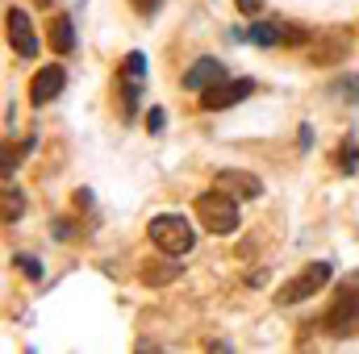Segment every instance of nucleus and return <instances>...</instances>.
I'll return each instance as SVG.
<instances>
[{"instance_id":"nucleus-7","label":"nucleus","mask_w":359,"mask_h":354,"mask_svg":"<svg viewBox=\"0 0 359 354\" xmlns=\"http://www.w3.org/2000/svg\"><path fill=\"white\" fill-rule=\"evenodd\" d=\"M213 187L230 192L234 200H255V196H264V179L251 176V171H217Z\"/></svg>"},{"instance_id":"nucleus-8","label":"nucleus","mask_w":359,"mask_h":354,"mask_svg":"<svg viewBox=\"0 0 359 354\" xmlns=\"http://www.w3.org/2000/svg\"><path fill=\"white\" fill-rule=\"evenodd\" d=\"M63 80H67V76H63V67H59V63L42 67V71L29 80V104H38V108H42V104H50V100L63 92Z\"/></svg>"},{"instance_id":"nucleus-9","label":"nucleus","mask_w":359,"mask_h":354,"mask_svg":"<svg viewBox=\"0 0 359 354\" xmlns=\"http://www.w3.org/2000/svg\"><path fill=\"white\" fill-rule=\"evenodd\" d=\"M217 80H226V67H222L217 59H209V55L196 59V63L184 71V88L188 92H205V88H213Z\"/></svg>"},{"instance_id":"nucleus-4","label":"nucleus","mask_w":359,"mask_h":354,"mask_svg":"<svg viewBox=\"0 0 359 354\" xmlns=\"http://www.w3.org/2000/svg\"><path fill=\"white\" fill-rule=\"evenodd\" d=\"M322 330H326L330 338H355V334H359V296L343 292V296L326 309Z\"/></svg>"},{"instance_id":"nucleus-10","label":"nucleus","mask_w":359,"mask_h":354,"mask_svg":"<svg viewBox=\"0 0 359 354\" xmlns=\"http://www.w3.org/2000/svg\"><path fill=\"white\" fill-rule=\"evenodd\" d=\"M50 50H55V55H72V50H76V25H72L67 13H59V17L50 21Z\"/></svg>"},{"instance_id":"nucleus-16","label":"nucleus","mask_w":359,"mask_h":354,"mask_svg":"<svg viewBox=\"0 0 359 354\" xmlns=\"http://www.w3.org/2000/svg\"><path fill=\"white\" fill-rule=\"evenodd\" d=\"M121 71H126V76H147V59H142L138 50H130L126 63H121Z\"/></svg>"},{"instance_id":"nucleus-2","label":"nucleus","mask_w":359,"mask_h":354,"mask_svg":"<svg viewBox=\"0 0 359 354\" xmlns=\"http://www.w3.org/2000/svg\"><path fill=\"white\" fill-rule=\"evenodd\" d=\"M196 217H201V225H205L209 234H217V238H230V234L238 229V204H234V196L222 192V187H209V192L196 196Z\"/></svg>"},{"instance_id":"nucleus-15","label":"nucleus","mask_w":359,"mask_h":354,"mask_svg":"<svg viewBox=\"0 0 359 354\" xmlns=\"http://www.w3.org/2000/svg\"><path fill=\"white\" fill-rule=\"evenodd\" d=\"M21 208H25V200H21V192H4V225H13L17 217H21Z\"/></svg>"},{"instance_id":"nucleus-12","label":"nucleus","mask_w":359,"mask_h":354,"mask_svg":"<svg viewBox=\"0 0 359 354\" xmlns=\"http://www.w3.org/2000/svg\"><path fill=\"white\" fill-rule=\"evenodd\" d=\"M180 275V263H151L142 267V283H172Z\"/></svg>"},{"instance_id":"nucleus-18","label":"nucleus","mask_w":359,"mask_h":354,"mask_svg":"<svg viewBox=\"0 0 359 354\" xmlns=\"http://www.w3.org/2000/svg\"><path fill=\"white\" fill-rule=\"evenodd\" d=\"M17 263H21V271H25L29 279H42V267H38V259H34V255H17Z\"/></svg>"},{"instance_id":"nucleus-21","label":"nucleus","mask_w":359,"mask_h":354,"mask_svg":"<svg viewBox=\"0 0 359 354\" xmlns=\"http://www.w3.org/2000/svg\"><path fill=\"white\" fill-rule=\"evenodd\" d=\"M76 204H80V208H88V204H92V192H88V187H80V192H76Z\"/></svg>"},{"instance_id":"nucleus-17","label":"nucleus","mask_w":359,"mask_h":354,"mask_svg":"<svg viewBox=\"0 0 359 354\" xmlns=\"http://www.w3.org/2000/svg\"><path fill=\"white\" fill-rule=\"evenodd\" d=\"M309 34L301 29V25H280V42H288V46H301Z\"/></svg>"},{"instance_id":"nucleus-1","label":"nucleus","mask_w":359,"mask_h":354,"mask_svg":"<svg viewBox=\"0 0 359 354\" xmlns=\"http://www.w3.org/2000/svg\"><path fill=\"white\" fill-rule=\"evenodd\" d=\"M147 234H151V242H155L168 259H180V255H188V250L196 246V229L188 225L184 213H159V217H151Z\"/></svg>"},{"instance_id":"nucleus-14","label":"nucleus","mask_w":359,"mask_h":354,"mask_svg":"<svg viewBox=\"0 0 359 354\" xmlns=\"http://www.w3.org/2000/svg\"><path fill=\"white\" fill-rule=\"evenodd\" d=\"M359 150H355V142H351V138H343V142H339V150H334V163H339V171H355L359 163Z\"/></svg>"},{"instance_id":"nucleus-6","label":"nucleus","mask_w":359,"mask_h":354,"mask_svg":"<svg viewBox=\"0 0 359 354\" xmlns=\"http://www.w3.org/2000/svg\"><path fill=\"white\" fill-rule=\"evenodd\" d=\"M4 25H8V42H13V50H17L21 59H34V55H38V38H34V25H29V17H25L21 8H8Z\"/></svg>"},{"instance_id":"nucleus-11","label":"nucleus","mask_w":359,"mask_h":354,"mask_svg":"<svg viewBox=\"0 0 359 354\" xmlns=\"http://www.w3.org/2000/svg\"><path fill=\"white\" fill-rule=\"evenodd\" d=\"M138 96H142V76H126L121 71V113L126 117L138 113Z\"/></svg>"},{"instance_id":"nucleus-22","label":"nucleus","mask_w":359,"mask_h":354,"mask_svg":"<svg viewBox=\"0 0 359 354\" xmlns=\"http://www.w3.org/2000/svg\"><path fill=\"white\" fill-rule=\"evenodd\" d=\"M238 8L243 13H259V0H238Z\"/></svg>"},{"instance_id":"nucleus-20","label":"nucleus","mask_w":359,"mask_h":354,"mask_svg":"<svg viewBox=\"0 0 359 354\" xmlns=\"http://www.w3.org/2000/svg\"><path fill=\"white\" fill-rule=\"evenodd\" d=\"M147 125H151V134H159L163 129V108H151L147 113Z\"/></svg>"},{"instance_id":"nucleus-5","label":"nucleus","mask_w":359,"mask_h":354,"mask_svg":"<svg viewBox=\"0 0 359 354\" xmlns=\"http://www.w3.org/2000/svg\"><path fill=\"white\" fill-rule=\"evenodd\" d=\"M255 84L251 80H217L213 88L201 92V108L205 113H217V108H230V104H238L243 96H251Z\"/></svg>"},{"instance_id":"nucleus-23","label":"nucleus","mask_w":359,"mask_h":354,"mask_svg":"<svg viewBox=\"0 0 359 354\" xmlns=\"http://www.w3.org/2000/svg\"><path fill=\"white\" fill-rule=\"evenodd\" d=\"M34 4H38V8H50V0H34Z\"/></svg>"},{"instance_id":"nucleus-19","label":"nucleus","mask_w":359,"mask_h":354,"mask_svg":"<svg viewBox=\"0 0 359 354\" xmlns=\"http://www.w3.org/2000/svg\"><path fill=\"white\" fill-rule=\"evenodd\" d=\"M159 4H163V0H130V8H134L138 17H151V13H159Z\"/></svg>"},{"instance_id":"nucleus-3","label":"nucleus","mask_w":359,"mask_h":354,"mask_svg":"<svg viewBox=\"0 0 359 354\" xmlns=\"http://www.w3.org/2000/svg\"><path fill=\"white\" fill-rule=\"evenodd\" d=\"M330 275H334L330 263H309L297 279H288V283L280 288V296H276V300H280V304H301V300L318 296V288H326V283H330Z\"/></svg>"},{"instance_id":"nucleus-13","label":"nucleus","mask_w":359,"mask_h":354,"mask_svg":"<svg viewBox=\"0 0 359 354\" xmlns=\"http://www.w3.org/2000/svg\"><path fill=\"white\" fill-rule=\"evenodd\" d=\"M247 38H251L255 46H276V42H280V25L259 21V25H251V29H247Z\"/></svg>"}]
</instances>
